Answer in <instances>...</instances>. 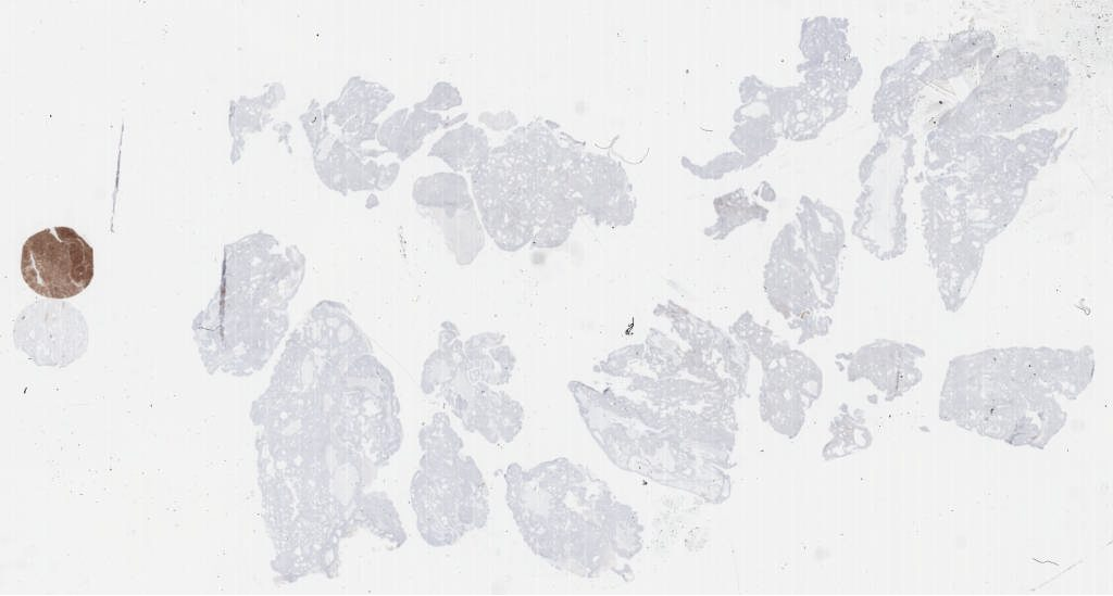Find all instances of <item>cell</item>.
<instances>
[{
  "instance_id": "1",
  "label": "cell",
  "mask_w": 1113,
  "mask_h": 596,
  "mask_svg": "<svg viewBox=\"0 0 1113 596\" xmlns=\"http://www.w3.org/2000/svg\"><path fill=\"white\" fill-rule=\"evenodd\" d=\"M21 272L35 293L70 299L87 289L93 278V249L70 227L47 228L24 242Z\"/></svg>"
}]
</instances>
